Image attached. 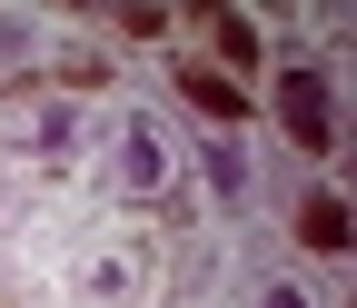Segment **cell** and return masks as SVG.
<instances>
[{"mask_svg":"<svg viewBox=\"0 0 357 308\" xmlns=\"http://www.w3.org/2000/svg\"><path fill=\"white\" fill-rule=\"evenodd\" d=\"M60 80H70V90H100L109 60H100V50H70V60H60Z\"/></svg>","mask_w":357,"mask_h":308,"instance_id":"cell-6","label":"cell"},{"mask_svg":"<svg viewBox=\"0 0 357 308\" xmlns=\"http://www.w3.org/2000/svg\"><path fill=\"white\" fill-rule=\"evenodd\" d=\"M208 179H218V189L238 199V189H248V159H238V149H208Z\"/></svg>","mask_w":357,"mask_h":308,"instance_id":"cell-7","label":"cell"},{"mask_svg":"<svg viewBox=\"0 0 357 308\" xmlns=\"http://www.w3.org/2000/svg\"><path fill=\"white\" fill-rule=\"evenodd\" d=\"M159 169H169L159 129H129V189H159Z\"/></svg>","mask_w":357,"mask_h":308,"instance_id":"cell-5","label":"cell"},{"mask_svg":"<svg viewBox=\"0 0 357 308\" xmlns=\"http://www.w3.org/2000/svg\"><path fill=\"white\" fill-rule=\"evenodd\" d=\"M169 80H178V100H189V110H199V119H218V129H238V119H248V110H258V100H248V90H238V80H229V70H208V60H178V70H169Z\"/></svg>","mask_w":357,"mask_h":308,"instance_id":"cell-2","label":"cell"},{"mask_svg":"<svg viewBox=\"0 0 357 308\" xmlns=\"http://www.w3.org/2000/svg\"><path fill=\"white\" fill-rule=\"evenodd\" d=\"M298 239L318 249V258H347V239H357L347 199H337V189H307V199H298Z\"/></svg>","mask_w":357,"mask_h":308,"instance_id":"cell-3","label":"cell"},{"mask_svg":"<svg viewBox=\"0 0 357 308\" xmlns=\"http://www.w3.org/2000/svg\"><path fill=\"white\" fill-rule=\"evenodd\" d=\"M268 308H307V298H298V288H268Z\"/></svg>","mask_w":357,"mask_h":308,"instance_id":"cell-8","label":"cell"},{"mask_svg":"<svg viewBox=\"0 0 357 308\" xmlns=\"http://www.w3.org/2000/svg\"><path fill=\"white\" fill-rule=\"evenodd\" d=\"M278 119H288V149L328 159L337 149V80L318 60H278Z\"/></svg>","mask_w":357,"mask_h":308,"instance_id":"cell-1","label":"cell"},{"mask_svg":"<svg viewBox=\"0 0 357 308\" xmlns=\"http://www.w3.org/2000/svg\"><path fill=\"white\" fill-rule=\"evenodd\" d=\"M199 30H208L218 70H268V50H258V20H248V10H199Z\"/></svg>","mask_w":357,"mask_h":308,"instance_id":"cell-4","label":"cell"}]
</instances>
